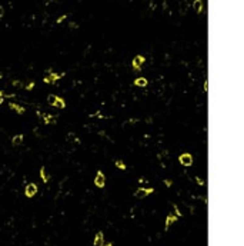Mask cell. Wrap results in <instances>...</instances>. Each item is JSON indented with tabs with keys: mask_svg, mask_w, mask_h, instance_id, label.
<instances>
[{
	"mask_svg": "<svg viewBox=\"0 0 244 246\" xmlns=\"http://www.w3.org/2000/svg\"><path fill=\"white\" fill-rule=\"evenodd\" d=\"M61 76H64V75H63V73H61V75H59V73H53L52 70H50V72L47 70V76L44 77V82H46V83H54L56 80L61 79Z\"/></svg>",
	"mask_w": 244,
	"mask_h": 246,
	"instance_id": "1",
	"label": "cell"
},
{
	"mask_svg": "<svg viewBox=\"0 0 244 246\" xmlns=\"http://www.w3.org/2000/svg\"><path fill=\"white\" fill-rule=\"evenodd\" d=\"M178 160H180V163L183 166H191L193 165V156L190 153H183V155H180Z\"/></svg>",
	"mask_w": 244,
	"mask_h": 246,
	"instance_id": "2",
	"label": "cell"
},
{
	"mask_svg": "<svg viewBox=\"0 0 244 246\" xmlns=\"http://www.w3.org/2000/svg\"><path fill=\"white\" fill-rule=\"evenodd\" d=\"M36 193H37V186L34 183H29L27 186H26V189H24V195H26L27 198H33Z\"/></svg>",
	"mask_w": 244,
	"mask_h": 246,
	"instance_id": "3",
	"label": "cell"
},
{
	"mask_svg": "<svg viewBox=\"0 0 244 246\" xmlns=\"http://www.w3.org/2000/svg\"><path fill=\"white\" fill-rule=\"evenodd\" d=\"M104 183H106V177H104L103 172H97L96 177H94V184L97 188H104Z\"/></svg>",
	"mask_w": 244,
	"mask_h": 246,
	"instance_id": "4",
	"label": "cell"
},
{
	"mask_svg": "<svg viewBox=\"0 0 244 246\" xmlns=\"http://www.w3.org/2000/svg\"><path fill=\"white\" fill-rule=\"evenodd\" d=\"M150 193H153V189H151V188H147V189H144V188H139V189L136 190L134 196L139 198V199H143V198H146L147 195H150Z\"/></svg>",
	"mask_w": 244,
	"mask_h": 246,
	"instance_id": "5",
	"label": "cell"
},
{
	"mask_svg": "<svg viewBox=\"0 0 244 246\" xmlns=\"http://www.w3.org/2000/svg\"><path fill=\"white\" fill-rule=\"evenodd\" d=\"M144 56H141V54H137L134 59H133V67H134V70H140L141 66H143V63H144Z\"/></svg>",
	"mask_w": 244,
	"mask_h": 246,
	"instance_id": "6",
	"label": "cell"
},
{
	"mask_svg": "<svg viewBox=\"0 0 244 246\" xmlns=\"http://www.w3.org/2000/svg\"><path fill=\"white\" fill-rule=\"evenodd\" d=\"M103 243H104V235H103V232H97V235L94 236L93 245L94 246H103Z\"/></svg>",
	"mask_w": 244,
	"mask_h": 246,
	"instance_id": "7",
	"label": "cell"
},
{
	"mask_svg": "<svg viewBox=\"0 0 244 246\" xmlns=\"http://www.w3.org/2000/svg\"><path fill=\"white\" fill-rule=\"evenodd\" d=\"M176 220H177V216H176L174 213H170L169 216L166 218V225H164V226H166V230H167V229H169V227L171 226V225H173Z\"/></svg>",
	"mask_w": 244,
	"mask_h": 246,
	"instance_id": "8",
	"label": "cell"
},
{
	"mask_svg": "<svg viewBox=\"0 0 244 246\" xmlns=\"http://www.w3.org/2000/svg\"><path fill=\"white\" fill-rule=\"evenodd\" d=\"M193 7H194V10H196L197 13H201V12H203V2H201V0H194Z\"/></svg>",
	"mask_w": 244,
	"mask_h": 246,
	"instance_id": "9",
	"label": "cell"
},
{
	"mask_svg": "<svg viewBox=\"0 0 244 246\" xmlns=\"http://www.w3.org/2000/svg\"><path fill=\"white\" fill-rule=\"evenodd\" d=\"M134 85L139 86V87H144V86H147V79H144V77H137L136 80H134Z\"/></svg>",
	"mask_w": 244,
	"mask_h": 246,
	"instance_id": "10",
	"label": "cell"
},
{
	"mask_svg": "<svg viewBox=\"0 0 244 246\" xmlns=\"http://www.w3.org/2000/svg\"><path fill=\"white\" fill-rule=\"evenodd\" d=\"M22 142H23V135H17V136H14L12 139L13 146H19V145H22Z\"/></svg>",
	"mask_w": 244,
	"mask_h": 246,
	"instance_id": "11",
	"label": "cell"
},
{
	"mask_svg": "<svg viewBox=\"0 0 244 246\" xmlns=\"http://www.w3.org/2000/svg\"><path fill=\"white\" fill-rule=\"evenodd\" d=\"M53 106H56V107H59V109H64V107H66V102H64L63 99H60V97H57Z\"/></svg>",
	"mask_w": 244,
	"mask_h": 246,
	"instance_id": "12",
	"label": "cell"
},
{
	"mask_svg": "<svg viewBox=\"0 0 244 246\" xmlns=\"http://www.w3.org/2000/svg\"><path fill=\"white\" fill-rule=\"evenodd\" d=\"M10 107H12V109H14L16 112H17V113H20V114L24 113V107H23V106H19V104L10 103Z\"/></svg>",
	"mask_w": 244,
	"mask_h": 246,
	"instance_id": "13",
	"label": "cell"
},
{
	"mask_svg": "<svg viewBox=\"0 0 244 246\" xmlns=\"http://www.w3.org/2000/svg\"><path fill=\"white\" fill-rule=\"evenodd\" d=\"M40 176H42L43 182H49V176L46 175V169H44V167H42V169H40Z\"/></svg>",
	"mask_w": 244,
	"mask_h": 246,
	"instance_id": "14",
	"label": "cell"
},
{
	"mask_svg": "<svg viewBox=\"0 0 244 246\" xmlns=\"http://www.w3.org/2000/svg\"><path fill=\"white\" fill-rule=\"evenodd\" d=\"M116 166H117L119 169H122V170L126 169V165H124V162L123 160H116Z\"/></svg>",
	"mask_w": 244,
	"mask_h": 246,
	"instance_id": "15",
	"label": "cell"
},
{
	"mask_svg": "<svg viewBox=\"0 0 244 246\" xmlns=\"http://www.w3.org/2000/svg\"><path fill=\"white\" fill-rule=\"evenodd\" d=\"M56 99H57V96H54V95H49V97H47V100H49V103L50 104H54Z\"/></svg>",
	"mask_w": 244,
	"mask_h": 246,
	"instance_id": "16",
	"label": "cell"
},
{
	"mask_svg": "<svg viewBox=\"0 0 244 246\" xmlns=\"http://www.w3.org/2000/svg\"><path fill=\"white\" fill-rule=\"evenodd\" d=\"M50 122H53V116H52V114H46V116H44V123H47V125H49Z\"/></svg>",
	"mask_w": 244,
	"mask_h": 246,
	"instance_id": "17",
	"label": "cell"
},
{
	"mask_svg": "<svg viewBox=\"0 0 244 246\" xmlns=\"http://www.w3.org/2000/svg\"><path fill=\"white\" fill-rule=\"evenodd\" d=\"M64 19H66V16H61V17H59V19H57V23H61Z\"/></svg>",
	"mask_w": 244,
	"mask_h": 246,
	"instance_id": "18",
	"label": "cell"
},
{
	"mask_svg": "<svg viewBox=\"0 0 244 246\" xmlns=\"http://www.w3.org/2000/svg\"><path fill=\"white\" fill-rule=\"evenodd\" d=\"M196 180H197V183H198V184H201V186L204 184V180H203V179H198V177H197Z\"/></svg>",
	"mask_w": 244,
	"mask_h": 246,
	"instance_id": "19",
	"label": "cell"
},
{
	"mask_svg": "<svg viewBox=\"0 0 244 246\" xmlns=\"http://www.w3.org/2000/svg\"><path fill=\"white\" fill-rule=\"evenodd\" d=\"M33 86H34L33 82H32V83H29V85H27V89H29V90H30V89H33Z\"/></svg>",
	"mask_w": 244,
	"mask_h": 246,
	"instance_id": "20",
	"label": "cell"
},
{
	"mask_svg": "<svg viewBox=\"0 0 244 246\" xmlns=\"http://www.w3.org/2000/svg\"><path fill=\"white\" fill-rule=\"evenodd\" d=\"M3 13H5V10H3V7H2V6H0V17H2V16H3Z\"/></svg>",
	"mask_w": 244,
	"mask_h": 246,
	"instance_id": "21",
	"label": "cell"
},
{
	"mask_svg": "<svg viewBox=\"0 0 244 246\" xmlns=\"http://www.w3.org/2000/svg\"><path fill=\"white\" fill-rule=\"evenodd\" d=\"M166 184H167V186H171V180L167 179V180H166Z\"/></svg>",
	"mask_w": 244,
	"mask_h": 246,
	"instance_id": "22",
	"label": "cell"
},
{
	"mask_svg": "<svg viewBox=\"0 0 244 246\" xmlns=\"http://www.w3.org/2000/svg\"><path fill=\"white\" fill-rule=\"evenodd\" d=\"M2 102H3V95H2V92H0V104H2Z\"/></svg>",
	"mask_w": 244,
	"mask_h": 246,
	"instance_id": "23",
	"label": "cell"
},
{
	"mask_svg": "<svg viewBox=\"0 0 244 246\" xmlns=\"http://www.w3.org/2000/svg\"><path fill=\"white\" fill-rule=\"evenodd\" d=\"M103 246H113L112 243H107V245H103Z\"/></svg>",
	"mask_w": 244,
	"mask_h": 246,
	"instance_id": "24",
	"label": "cell"
}]
</instances>
